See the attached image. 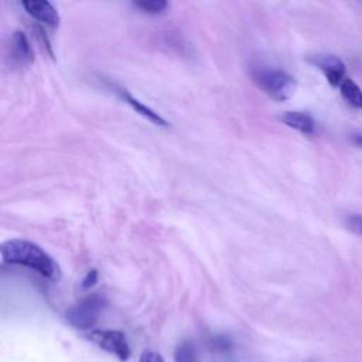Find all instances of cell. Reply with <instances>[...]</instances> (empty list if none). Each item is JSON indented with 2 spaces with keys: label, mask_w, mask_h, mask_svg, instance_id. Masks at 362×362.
Segmentation results:
<instances>
[{
  "label": "cell",
  "mask_w": 362,
  "mask_h": 362,
  "mask_svg": "<svg viewBox=\"0 0 362 362\" xmlns=\"http://www.w3.org/2000/svg\"><path fill=\"white\" fill-rule=\"evenodd\" d=\"M105 307H106V298L95 293L85 297L74 307H71L66 313V318L74 327L81 329H88L98 322Z\"/></svg>",
  "instance_id": "3"
},
{
  "label": "cell",
  "mask_w": 362,
  "mask_h": 362,
  "mask_svg": "<svg viewBox=\"0 0 362 362\" xmlns=\"http://www.w3.org/2000/svg\"><path fill=\"white\" fill-rule=\"evenodd\" d=\"M86 338L100 349L115 355L120 361H127L130 356V346L126 335L116 329H93L86 334Z\"/></svg>",
  "instance_id": "4"
},
{
  "label": "cell",
  "mask_w": 362,
  "mask_h": 362,
  "mask_svg": "<svg viewBox=\"0 0 362 362\" xmlns=\"http://www.w3.org/2000/svg\"><path fill=\"white\" fill-rule=\"evenodd\" d=\"M339 92L349 106L362 109V90L351 78H345L342 81V83L339 85Z\"/></svg>",
  "instance_id": "9"
},
{
  "label": "cell",
  "mask_w": 362,
  "mask_h": 362,
  "mask_svg": "<svg viewBox=\"0 0 362 362\" xmlns=\"http://www.w3.org/2000/svg\"><path fill=\"white\" fill-rule=\"evenodd\" d=\"M96 280H98V272L96 270H90V272H88V274L82 280V287L83 288H89V287H92L96 283Z\"/></svg>",
  "instance_id": "15"
},
{
  "label": "cell",
  "mask_w": 362,
  "mask_h": 362,
  "mask_svg": "<svg viewBox=\"0 0 362 362\" xmlns=\"http://www.w3.org/2000/svg\"><path fill=\"white\" fill-rule=\"evenodd\" d=\"M116 92L119 93V96L126 102V103H129L137 113H140L141 116H144V117H147L148 120H151L153 123H156V124H158V126H168V123L158 115V113H156L153 109H150L148 106H146V105H143L139 99H136V98H133L126 89H116Z\"/></svg>",
  "instance_id": "8"
},
{
  "label": "cell",
  "mask_w": 362,
  "mask_h": 362,
  "mask_svg": "<svg viewBox=\"0 0 362 362\" xmlns=\"http://www.w3.org/2000/svg\"><path fill=\"white\" fill-rule=\"evenodd\" d=\"M133 6L143 13L160 14L165 10L167 1H164V0H143V1H134Z\"/></svg>",
  "instance_id": "12"
},
{
  "label": "cell",
  "mask_w": 362,
  "mask_h": 362,
  "mask_svg": "<svg viewBox=\"0 0 362 362\" xmlns=\"http://www.w3.org/2000/svg\"><path fill=\"white\" fill-rule=\"evenodd\" d=\"M352 141H354L356 146H361V147H362V134H359V133L354 134V136H352Z\"/></svg>",
  "instance_id": "16"
},
{
  "label": "cell",
  "mask_w": 362,
  "mask_h": 362,
  "mask_svg": "<svg viewBox=\"0 0 362 362\" xmlns=\"http://www.w3.org/2000/svg\"><path fill=\"white\" fill-rule=\"evenodd\" d=\"M348 225L351 229L362 236V215H351L348 218Z\"/></svg>",
  "instance_id": "14"
},
{
  "label": "cell",
  "mask_w": 362,
  "mask_h": 362,
  "mask_svg": "<svg viewBox=\"0 0 362 362\" xmlns=\"http://www.w3.org/2000/svg\"><path fill=\"white\" fill-rule=\"evenodd\" d=\"M174 361L175 362H201L199 352L195 344L189 339H185L181 344H178L174 352Z\"/></svg>",
  "instance_id": "11"
},
{
  "label": "cell",
  "mask_w": 362,
  "mask_h": 362,
  "mask_svg": "<svg viewBox=\"0 0 362 362\" xmlns=\"http://www.w3.org/2000/svg\"><path fill=\"white\" fill-rule=\"evenodd\" d=\"M280 120L284 124H287L288 127H291L303 134H314L315 133V122L305 112H297V110L284 112L280 116Z\"/></svg>",
  "instance_id": "7"
},
{
  "label": "cell",
  "mask_w": 362,
  "mask_h": 362,
  "mask_svg": "<svg viewBox=\"0 0 362 362\" xmlns=\"http://www.w3.org/2000/svg\"><path fill=\"white\" fill-rule=\"evenodd\" d=\"M11 49H13V57L16 59H18L20 62L24 64V62L33 61V52L30 48V42L24 33H21V31L14 33Z\"/></svg>",
  "instance_id": "10"
},
{
  "label": "cell",
  "mask_w": 362,
  "mask_h": 362,
  "mask_svg": "<svg viewBox=\"0 0 362 362\" xmlns=\"http://www.w3.org/2000/svg\"><path fill=\"white\" fill-rule=\"evenodd\" d=\"M139 362H165L163 356L156 351H143Z\"/></svg>",
  "instance_id": "13"
},
{
  "label": "cell",
  "mask_w": 362,
  "mask_h": 362,
  "mask_svg": "<svg viewBox=\"0 0 362 362\" xmlns=\"http://www.w3.org/2000/svg\"><path fill=\"white\" fill-rule=\"evenodd\" d=\"M21 6L25 8V11L31 17L45 23L49 27H58L59 16H58L57 8L49 1H47V0H30V1H23Z\"/></svg>",
  "instance_id": "6"
},
{
  "label": "cell",
  "mask_w": 362,
  "mask_h": 362,
  "mask_svg": "<svg viewBox=\"0 0 362 362\" xmlns=\"http://www.w3.org/2000/svg\"><path fill=\"white\" fill-rule=\"evenodd\" d=\"M253 82L274 100H286L293 96L297 88L296 79L277 68L257 66L250 72Z\"/></svg>",
  "instance_id": "2"
},
{
  "label": "cell",
  "mask_w": 362,
  "mask_h": 362,
  "mask_svg": "<svg viewBox=\"0 0 362 362\" xmlns=\"http://www.w3.org/2000/svg\"><path fill=\"white\" fill-rule=\"evenodd\" d=\"M0 253L3 263L30 267L51 280L59 277V269L54 259L33 242L24 239L7 240L1 245Z\"/></svg>",
  "instance_id": "1"
},
{
  "label": "cell",
  "mask_w": 362,
  "mask_h": 362,
  "mask_svg": "<svg viewBox=\"0 0 362 362\" xmlns=\"http://www.w3.org/2000/svg\"><path fill=\"white\" fill-rule=\"evenodd\" d=\"M307 61L311 65L317 66L325 75V78L331 86H339L342 83V81L346 78L345 76V64L342 62V59H339L335 55L315 54V55H310L307 58Z\"/></svg>",
  "instance_id": "5"
}]
</instances>
